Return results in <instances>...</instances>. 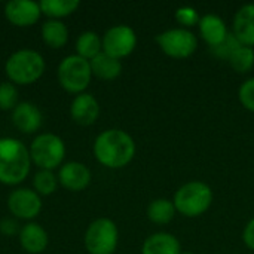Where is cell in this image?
Instances as JSON below:
<instances>
[{"label": "cell", "mask_w": 254, "mask_h": 254, "mask_svg": "<svg viewBox=\"0 0 254 254\" xmlns=\"http://www.w3.org/2000/svg\"><path fill=\"white\" fill-rule=\"evenodd\" d=\"M94 155L98 162L107 168H122L132 161L135 143L132 137L122 129H107L97 137Z\"/></svg>", "instance_id": "obj_1"}, {"label": "cell", "mask_w": 254, "mask_h": 254, "mask_svg": "<svg viewBox=\"0 0 254 254\" xmlns=\"http://www.w3.org/2000/svg\"><path fill=\"white\" fill-rule=\"evenodd\" d=\"M238 98L241 104L254 113V77L247 79L238 89Z\"/></svg>", "instance_id": "obj_29"}, {"label": "cell", "mask_w": 254, "mask_h": 254, "mask_svg": "<svg viewBox=\"0 0 254 254\" xmlns=\"http://www.w3.org/2000/svg\"><path fill=\"white\" fill-rule=\"evenodd\" d=\"M228 63L237 73H249L254 67V49L252 46L241 45L234 51Z\"/></svg>", "instance_id": "obj_24"}, {"label": "cell", "mask_w": 254, "mask_h": 254, "mask_svg": "<svg viewBox=\"0 0 254 254\" xmlns=\"http://www.w3.org/2000/svg\"><path fill=\"white\" fill-rule=\"evenodd\" d=\"M58 179L64 188L68 190L77 192L85 189L91 182V171L86 165L80 162H68L64 167H61Z\"/></svg>", "instance_id": "obj_13"}, {"label": "cell", "mask_w": 254, "mask_h": 254, "mask_svg": "<svg viewBox=\"0 0 254 254\" xmlns=\"http://www.w3.org/2000/svg\"><path fill=\"white\" fill-rule=\"evenodd\" d=\"M19 241L28 253H42L48 246V234L37 223H27L19 232Z\"/></svg>", "instance_id": "obj_18"}, {"label": "cell", "mask_w": 254, "mask_h": 254, "mask_svg": "<svg viewBox=\"0 0 254 254\" xmlns=\"http://www.w3.org/2000/svg\"><path fill=\"white\" fill-rule=\"evenodd\" d=\"M182 244L176 235L156 232L147 237L141 246V254H180Z\"/></svg>", "instance_id": "obj_17"}, {"label": "cell", "mask_w": 254, "mask_h": 254, "mask_svg": "<svg viewBox=\"0 0 254 254\" xmlns=\"http://www.w3.org/2000/svg\"><path fill=\"white\" fill-rule=\"evenodd\" d=\"M137 46V34L129 25H115L103 37V52L113 58L128 57Z\"/></svg>", "instance_id": "obj_9"}, {"label": "cell", "mask_w": 254, "mask_h": 254, "mask_svg": "<svg viewBox=\"0 0 254 254\" xmlns=\"http://www.w3.org/2000/svg\"><path fill=\"white\" fill-rule=\"evenodd\" d=\"M45 70V61L40 54L22 49L15 52L6 61V74L15 83L28 85L37 80Z\"/></svg>", "instance_id": "obj_4"}, {"label": "cell", "mask_w": 254, "mask_h": 254, "mask_svg": "<svg viewBox=\"0 0 254 254\" xmlns=\"http://www.w3.org/2000/svg\"><path fill=\"white\" fill-rule=\"evenodd\" d=\"M30 153L15 138H0V182L4 185L21 183L30 171Z\"/></svg>", "instance_id": "obj_2"}, {"label": "cell", "mask_w": 254, "mask_h": 254, "mask_svg": "<svg viewBox=\"0 0 254 254\" xmlns=\"http://www.w3.org/2000/svg\"><path fill=\"white\" fill-rule=\"evenodd\" d=\"M240 46H241L240 40L234 36V33H229L228 37H226L222 43H219V45H216V46H213V48H210V49H211V54H213L214 57L228 61V60L231 58V55L234 54V51H235L237 48H240Z\"/></svg>", "instance_id": "obj_26"}, {"label": "cell", "mask_w": 254, "mask_h": 254, "mask_svg": "<svg viewBox=\"0 0 254 254\" xmlns=\"http://www.w3.org/2000/svg\"><path fill=\"white\" fill-rule=\"evenodd\" d=\"M176 207L171 199L167 198H158L153 199L147 207V217L150 222L156 225H167L176 217Z\"/></svg>", "instance_id": "obj_20"}, {"label": "cell", "mask_w": 254, "mask_h": 254, "mask_svg": "<svg viewBox=\"0 0 254 254\" xmlns=\"http://www.w3.org/2000/svg\"><path fill=\"white\" fill-rule=\"evenodd\" d=\"M89 64H91L92 74H95L97 77H100L103 80L116 79L122 71L121 60L113 58V57L107 55L106 52H100L97 57H94L89 61Z\"/></svg>", "instance_id": "obj_19"}, {"label": "cell", "mask_w": 254, "mask_h": 254, "mask_svg": "<svg viewBox=\"0 0 254 254\" xmlns=\"http://www.w3.org/2000/svg\"><path fill=\"white\" fill-rule=\"evenodd\" d=\"M176 16V21L183 27V28H188V27H193V25H198L199 24V13L195 7L192 6H182L176 10L174 13Z\"/></svg>", "instance_id": "obj_27"}, {"label": "cell", "mask_w": 254, "mask_h": 254, "mask_svg": "<svg viewBox=\"0 0 254 254\" xmlns=\"http://www.w3.org/2000/svg\"><path fill=\"white\" fill-rule=\"evenodd\" d=\"M92 76L91 64L79 55H70L58 65V80L61 86L73 94H82Z\"/></svg>", "instance_id": "obj_6"}, {"label": "cell", "mask_w": 254, "mask_h": 254, "mask_svg": "<svg viewBox=\"0 0 254 254\" xmlns=\"http://www.w3.org/2000/svg\"><path fill=\"white\" fill-rule=\"evenodd\" d=\"M10 213L19 219H33L39 214L42 202L39 195L30 189H16L7 199Z\"/></svg>", "instance_id": "obj_10"}, {"label": "cell", "mask_w": 254, "mask_h": 254, "mask_svg": "<svg viewBox=\"0 0 254 254\" xmlns=\"http://www.w3.org/2000/svg\"><path fill=\"white\" fill-rule=\"evenodd\" d=\"M118 226L110 219H97L85 234V246L91 254H113L118 247Z\"/></svg>", "instance_id": "obj_7"}, {"label": "cell", "mask_w": 254, "mask_h": 254, "mask_svg": "<svg viewBox=\"0 0 254 254\" xmlns=\"http://www.w3.org/2000/svg\"><path fill=\"white\" fill-rule=\"evenodd\" d=\"M18 91L12 83L0 85V110H10L16 107Z\"/></svg>", "instance_id": "obj_28"}, {"label": "cell", "mask_w": 254, "mask_h": 254, "mask_svg": "<svg viewBox=\"0 0 254 254\" xmlns=\"http://www.w3.org/2000/svg\"><path fill=\"white\" fill-rule=\"evenodd\" d=\"M79 7L77 0H43L40 3V10L51 18L67 16Z\"/></svg>", "instance_id": "obj_23"}, {"label": "cell", "mask_w": 254, "mask_h": 254, "mask_svg": "<svg viewBox=\"0 0 254 254\" xmlns=\"http://www.w3.org/2000/svg\"><path fill=\"white\" fill-rule=\"evenodd\" d=\"M70 113H71V118L77 124L91 125L97 121L100 115V106H98V101L94 98V95L82 92L73 100Z\"/></svg>", "instance_id": "obj_16"}, {"label": "cell", "mask_w": 254, "mask_h": 254, "mask_svg": "<svg viewBox=\"0 0 254 254\" xmlns=\"http://www.w3.org/2000/svg\"><path fill=\"white\" fill-rule=\"evenodd\" d=\"M34 189L42 193V195H51L55 189H57V177L48 171V170H42L34 176L33 180Z\"/></svg>", "instance_id": "obj_25"}, {"label": "cell", "mask_w": 254, "mask_h": 254, "mask_svg": "<svg viewBox=\"0 0 254 254\" xmlns=\"http://www.w3.org/2000/svg\"><path fill=\"white\" fill-rule=\"evenodd\" d=\"M234 36L244 46H254V3L241 6L234 16Z\"/></svg>", "instance_id": "obj_12"}, {"label": "cell", "mask_w": 254, "mask_h": 254, "mask_svg": "<svg viewBox=\"0 0 254 254\" xmlns=\"http://www.w3.org/2000/svg\"><path fill=\"white\" fill-rule=\"evenodd\" d=\"M42 37L45 43L51 48H61L67 43L68 39V30L67 27L58 21V19H51L46 21L42 27Z\"/></svg>", "instance_id": "obj_21"}, {"label": "cell", "mask_w": 254, "mask_h": 254, "mask_svg": "<svg viewBox=\"0 0 254 254\" xmlns=\"http://www.w3.org/2000/svg\"><path fill=\"white\" fill-rule=\"evenodd\" d=\"M180 254H195V253H190V252H182Z\"/></svg>", "instance_id": "obj_32"}, {"label": "cell", "mask_w": 254, "mask_h": 254, "mask_svg": "<svg viewBox=\"0 0 254 254\" xmlns=\"http://www.w3.org/2000/svg\"><path fill=\"white\" fill-rule=\"evenodd\" d=\"M103 48V40H100L98 34L94 31H85L79 36L76 42V49L77 55L85 58V60H92L101 52Z\"/></svg>", "instance_id": "obj_22"}, {"label": "cell", "mask_w": 254, "mask_h": 254, "mask_svg": "<svg viewBox=\"0 0 254 254\" xmlns=\"http://www.w3.org/2000/svg\"><path fill=\"white\" fill-rule=\"evenodd\" d=\"M161 51L176 60H185L195 54L198 48V37L188 28H168L155 37Z\"/></svg>", "instance_id": "obj_5"}, {"label": "cell", "mask_w": 254, "mask_h": 254, "mask_svg": "<svg viewBox=\"0 0 254 254\" xmlns=\"http://www.w3.org/2000/svg\"><path fill=\"white\" fill-rule=\"evenodd\" d=\"M0 231L4 235H13L18 231V222L13 219H3L0 222Z\"/></svg>", "instance_id": "obj_31"}, {"label": "cell", "mask_w": 254, "mask_h": 254, "mask_svg": "<svg viewBox=\"0 0 254 254\" xmlns=\"http://www.w3.org/2000/svg\"><path fill=\"white\" fill-rule=\"evenodd\" d=\"M12 121L19 131L25 134H31L40 128L42 113L33 103L24 101V103L16 104V107L13 109Z\"/></svg>", "instance_id": "obj_15"}, {"label": "cell", "mask_w": 254, "mask_h": 254, "mask_svg": "<svg viewBox=\"0 0 254 254\" xmlns=\"http://www.w3.org/2000/svg\"><path fill=\"white\" fill-rule=\"evenodd\" d=\"M173 202L177 213L185 217H199L211 207L213 190L204 182H188L176 190Z\"/></svg>", "instance_id": "obj_3"}, {"label": "cell", "mask_w": 254, "mask_h": 254, "mask_svg": "<svg viewBox=\"0 0 254 254\" xmlns=\"http://www.w3.org/2000/svg\"><path fill=\"white\" fill-rule=\"evenodd\" d=\"M65 147L63 140L54 134H42L34 138L30 149V158L42 170H54L64 158Z\"/></svg>", "instance_id": "obj_8"}, {"label": "cell", "mask_w": 254, "mask_h": 254, "mask_svg": "<svg viewBox=\"0 0 254 254\" xmlns=\"http://www.w3.org/2000/svg\"><path fill=\"white\" fill-rule=\"evenodd\" d=\"M243 241L244 244L254 252V217L246 225L243 231Z\"/></svg>", "instance_id": "obj_30"}, {"label": "cell", "mask_w": 254, "mask_h": 254, "mask_svg": "<svg viewBox=\"0 0 254 254\" xmlns=\"http://www.w3.org/2000/svg\"><path fill=\"white\" fill-rule=\"evenodd\" d=\"M198 28H199V34H201L202 40L207 42L210 45V48L222 43L229 34L228 25L223 21V18H220L219 15H214V13H207V15L201 16Z\"/></svg>", "instance_id": "obj_14"}, {"label": "cell", "mask_w": 254, "mask_h": 254, "mask_svg": "<svg viewBox=\"0 0 254 254\" xmlns=\"http://www.w3.org/2000/svg\"><path fill=\"white\" fill-rule=\"evenodd\" d=\"M40 4L31 0H12L4 6L6 18L18 27H27L34 24L40 16Z\"/></svg>", "instance_id": "obj_11"}]
</instances>
